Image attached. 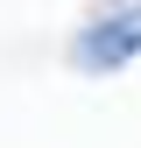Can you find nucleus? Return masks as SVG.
<instances>
[{
    "label": "nucleus",
    "instance_id": "obj_1",
    "mask_svg": "<svg viewBox=\"0 0 141 148\" xmlns=\"http://www.w3.org/2000/svg\"><path fill=\"white\" fill-rule=\"evenodd\" d=\"M134 57H141V0L106 7L99 21H85L70 35V71H85V78H106V71H120Z\"/></svg>",
    "mask_w": 141,
    "mask_h": 148
}]
</instances>
